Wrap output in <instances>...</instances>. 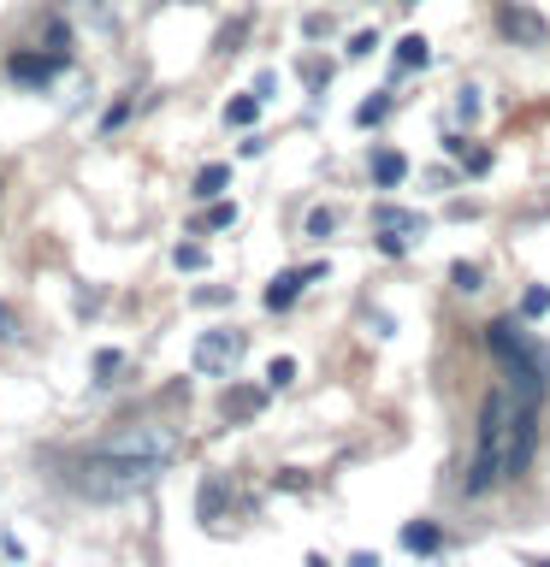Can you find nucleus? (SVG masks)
<instances>
[{"instance_id": "nucleus-25", "label": "nucleus", "mask_w": 550, "mask_h": 567, "mask_svg": "<svg viewBox=\"0 0 550 567\" xmlns=\"http://www.w3.org/2000/svg\"><path fill=\"white\" fill-rule=\"evenodd\" d=\"M231 219H237V207H231V202H220V207H213V213H207V225H213V230H225Z\"/></svg>"}, {"instance_id": "nucleus-18", "label": "nucleus", "mask_w": 550, "mask_h": 567, "mask_svg": "<svg viewBox=\"0 0 550 567\" xmlns=\"http://www.w3.org/2000/svg\"><path fill=\"white\" fill-rule=\"evenodd\" d=\"M337 230V207H314L308 213V237H332Z\"/></svg>"}, {"instance_id": "nucleus-24", "label": "nucleus", "mask_w": 550, "mask_h": 567, "mask_svg": "<svg viewBox=\"0 0 550 567\" xmlns=\"http://www.w3.org/2000/svg\"><path fill=\"white\" fill-rule=\"evenodd\" d=\"M461 166H468V172L479 177V172H486V166H491V154H486V148H461Z\"/></svg>"}, {"instance_id": "nucleus-3", "label": "nucleus", "mask_w": 550, "mask_h": 567, "mask_svg": "<svg viewBox=\"0 0 550 567\" xmlns=\"http://www.w3.org/2000/svg\"><path fill=\"white\" fill-rule=\"evenodd\" d=\"M237 354H243V331L220 326V331H207L202 343H195V372H207V379H225Z\"/></svg>"}, {"instance_id": "nucleus-5", "label": "nucleus", "mask_w": 550, "mask_h": 567, "mask_svg": "<svg viewBox=\"0 0 550 567\" xmlns=\"http://www.w3.org/2000/svg\"><path fill=\"white\" fill-rule=\"evenodd\" d=\"M314 278H326V266H308V272H278L273 290H266V308L284 313V308H291V301L302 296V284H314Z\"/></svg>"}, {"instance_id": "nucleus-26", "label": "nucleus", "mask_w": 550, "mask_h": 567, "mask_svg": "<svg viewBox=\"0 0 550 567\" xmlns=\"http://www.w3.org/2000/svg\"><path fill=\"white\" fill-rule=\"evenodd\" d=\"M278 491H308V473H291V467H284V473H278Z\"/></svg>"}, {"instance_id": "nucleus-7", "label": "nucleus", "mask_w": 550, "mask_h": 567, "mask_svg": "<svg viewBox=\"0 0 550 567\" xmlns=\"http://www.w3.org/2000/svg\"><path fill=\"white\" fill-rule=\"evenodd\" d=\"M367 172H373V184H379V189H390V184H403V177H408V159L397 148H373Z\"/></svg>"}, {"instance_id": "nucleus-14", "label": "nucleus", "mask_w": 550, "mask_h": 567, "mask_svg": "<svg viewBox=\"0 0 550 567\" xmlns=\"http://www.w3.org/2000/svg\"><path fill=\"white\" fill-rule=\"evenodd\" d=\"M397 65H403V71L426 65V35H403V42H397Z\"/></svg>"}, {"instance_id": "nucleus-27", "label": "nucleus", "mask_w": 550, "mask_h": 567, "mask_svg": "<svg viewBox=\"0 0 550 567\" xmlns=\"http://www.w3.org/2000/svg\"><path fill=\"white\" fill-rule=\"evenodd\" d=\"M7 337H18V319H12L7 301H0V343H7Z\"/></svg>"}, {"instance_id": "nucleus-15", "label": "nucleus", "mask_w": 550, "mask_h": 567, "mask_svg": "<svg viewBox=\"0 0 550 567\" xmlns=\"http://www.w3.org/2000/svg\"><path fill=\"white\" fill-rule=\"evenodd\" d=\"M266 384H273V390L296 384V361H291V354H273V361H266Z\"/></svg>"}, {"instance_id": "nucleus-4", "label": "nucleus", "mask_w": 550, "mask_h": 567, "mask_svg": "<svg viewBox=\"0 0 550 567\" xmlns=\"http://www.w3.org/2000/svg\"><path fill=\"white\" fill-rule=\"evenodd\" d=\"M261 408H266V390H255V384H231V390H220V420H225V425L255 420Z\"/></svg>"}, {"instance_id": "nucleus-10", "label": "nucleus", "mask_w": 550, "mask_h": 567, "mask_svg": "<svg viewBox=\"0 0 550 567\" xmlns=\"http://www.w3.org/2000/svg\"><path fill=\"white\" fill-rule=\"evenodd\" d=\"M403 544L415 549V556H432V549H438L444 538H438V526H432V520H415V526L403 532Z\"/></svg>"}, {"instance_id": "nucleus-17", "label": "nucleus", "mask_w": 550, "mask_h": 567, "mask_svg": "<svg viewBox=\"0 0 550 567\" xmlns=\"http://www.w3.org/2000/svg\"><path fill=\"white\" fill-rule=\"evenodd\" d=\"M379 230H420V213H403V207H379Z\"/></svg>"}, {"instance_id": "nucleus-11", "label": "nucleus", "mask_w": 550, "mask_h": 567, "mask_svg": "<svg viewBox=\"0 0 550 567\" xmlns=\"http://www.w3.org/2000/svg\"><path fill=\"white\" fill-rule=\"evenodd\" d=\"M261 118V95H231L225 101V124H255Z\"/></svg>"}, {"instance_id": "nucleus-22", "label": "nucleus", "mask_w": 550, "mask_h": 567, "mask_svg": "<svg viewBox=\"0 0 550 567\" xmlns=\"http://www.w3.org/2000/svg\"><path fill=\"white\" fill-rule=\"evenodd\" d=\"M124 118H131V101H119V106H106V118H101V131H106V136H113V131H119V124H124Z\"/></svg>"}, {"instance_id": "nucleus-12", "label": "nucleus", "mask_w": 550, "mask_h": 567, "mask_svg": "<svg viewBox=\"0 0 550 567\" xmlns=\"http://www.w3.org/2000/svg\"><path fill=\"white\" fill-rule=\"evenodd\" d=\"M231 184V166H202V172H195V195H202V202H207V195H220Z\"/></svg>"}, {"instance_id": "nucleus-21", "label": "nucleus", "mask_w": 550, "mask_h": 567, "mask_svg": "<svg viewBox=\"0 0 550 567\" xmlns=\"http://www.w3.org/2000/svg\"><path fill=\"white\" fill-rule=\"evenodd\" d=\"M450 278H456V290H479V266H473V260H461Z\"/></svg>"}, {"instance_id": "nucleus-2", "label": "nucleus", "mask_w": 550, "mask_h": 567, "mask_svg": "<svg viewBox=\"0 0 550 567\" xmlns=\"http://www.w3.org/2000/svg\"><path fill=\"white\" fill-rule=\"evenodd\" d=\"M113 450L124 455H154V461H172L177 455V432L172 425H160V420H142V425H124L119 437H106Z\"/></svg>"}, {"instance_id": "nucleus-23", "label": "nucleus", "mask_w": 550, "mask_h": 567, "mask_svg": "<svg viewBox=\"0 0 550 567\" xmlns=\"http://www.w3.org/2000/svg\"><path fill=\"white\" fill-rule=\"evenodd\" d=\"M373 42H379L373 30H355V42H349V60H367V53H373Z\"/></svg>"}, {"instance_id": "nucleus-28", "label": "nucleus", "mask_w": 550, "mask_h": 567, "mask_svg": "<svg viewBox=\"0 0 550 567\" xmlns=\"http://www.w3.org/2000/svg\"><path fill=\"white\" fill-rule=\"evenodd\" d=\"M308 567H332V561H326V556H308Z\"/></svg>"}, {"instance_id": "nucleus-16", "label": "nucleus", "mask_w": 550, "mask_h": 567, "mask_svg": "<svg viewBox=\"0 0 550 567\" xmlns=\"http://www.w3.org/2000/svg\"><path fill=\"white\" fill-rule=\"evenodd\" d=\"M177 272H202V266H207V248L202 243H177Z\"/></svg>"}, {"instance_id": "nucleus-20", "label": "nucleus", "mask_w": 550, "mask_h": 567, "mask_svg": "<svg viewBox=\"0 0 550 567\" xmlns=\"http://www.w3.org/2000/svg\"><path fill=\"white\" fill-rule=\"evenodd\" d=\"M385 113H390V95H367V101H361V113H355V118H361V124H379Z\"/></svg>"}, {"instance_id": "nucleus-8", "label": "nucleus", "mask_w": 550, "mask_h": 567, "mask_svg": "<svg viewBox=\"0 0 550 567\" xmlns=\"http://www.w3.org/2000/svg\"><path fill=\"white\" fill-rule=\"evenodd\" d=\"M60 60H65V53H48V60H42V53H12V78H24V83H48L53 71H60Z\"/></svg>"}, {"instance_id": "nucleus-19", "label": "nucleus", "mask_w": 550, "mask_h": 567, "mask_svg": "<svg viewBox=\"0 0 550 567\" xmlns=\"http://www.w3.org/2000/svg\"><path fill=\"white\" fill-rule=\"evenodd\" d=\"M521 313H527V319H539V313H550V290H544V284H532V290L521 296Z\"/></svg>"}, {"instance_id": "nucleus-1", "label": "nucleus", "mask_w": 550, "mask_h": 567, "mask_svg": "<svg viewBox=\"0 0 550 567\" xmlns=\"http://www.w3.org/2000/svg\"><path fill=\"white\" fill-rule=\"evenodd\" d=\"M160 467L166 461H154V455H124L113 450V443H101V450H83V455H65V491H78L89 496V503H124V496H142L160 478Z\"/></svg>"}, {"instance_id": "nucleus-29", "label": "nucleus", "mask_w": 550, "mask_h": 567, "mask_svg": "<svg viewBox=\"0 0 550 567\" xmlns=\"http://www.w3.org/2000/svg\"><path fill=\"white\" fill-rule=\"evenodd\" d=\"M527 567H550V561H527Z\"/></svg>"}, {"instance_id": "nucleus-6", "label": "nucleus", "mask_w": 550, "mask_h": 567, "mask_svg": "<svg viewBox=\"0 0 550 567\" xmlns=\"http://www.w3.org/2000/svg\"><path fill=\"white\" fill-rule=\"evenodd\" d=\"M503 35H509V42L539 48V42H544V18H532V12H521V7H503Z\"/></svg>"}, {"instance_id": "nucleus-13", "label": "nucleus", "mask_w": 550, "mask_h": 567, "mask_svg": "<svg viewBox=\"0 0 550 567\" xmlns=\"http://www.w3.org/2000/svg\"><path fill=\"white\" fill-rule=\"evenodd\" d=\"M89 367H95V384H113L124 372V354L119 349H95V361H89Z\"/></svg>"}, {"instance_id": "nucleus-9", "label": "nucleus", "mask_w": 550, "mask_h": 567, "mask_svg": "<svg viewBox=\"0 0 550 567\" xmlns=\"http://www.w3.org/2000/svg\"><path fill=\"white\" fill-rule=\"evenodd\" d=\"M195 508H202V520H220L225 514V478H207V485L195 491Z\"/></svg>"}]
</instances>
